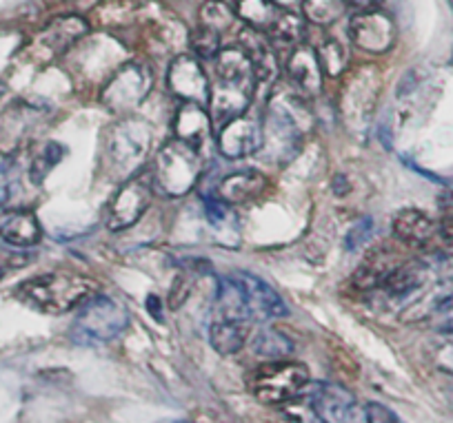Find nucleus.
I'll list each match as a JSON object with an SVG mask.
<instances>
[{"label":"nucleus","instance_id":"nucleus-42","mask_svg":"<svg viewBox=\"0 0 453 423\" xmlns=\"http://www.w3.org/2000/svg\"><path fill=\"white\" fill-rule=\"evenodd\" d=\"M382 0H347V5L358 7L360 11H369V10H378Z\"/></svg>","mask_w":453,"mask_h":423},{"label":"nucleus","instance_id":"nucleus-25","mask_svg":"<svg viewBox=\"0 0 453 423\" xmlns=\"http://www.w3.org/2000/svg\"><path fill=\"white\" fill-rule=\"evenodd\" d=\"M203 213L204 222L211 229L213 238L220 239L222 244H236L238 242V230H241V224H238L236 213L229 208V204L218 200H203Z\"/></svg>","mask_w":453,"mask_h":423},{"label":"nucleus","instance_id":"nucleus-5","mask_svg":"<svg viewBox=\"0 0 453 423\" xmlns=\"http://www.w3.org/2000/svg\"><path fill=\"white\" fill-rule=\"evenodd\" d=\"M151 129L147 122L125 117L104 131L103 151L111 176L129 180L145 164L151 151Z\"/></svg>","mask_w":453,"mask_h":423},{"label":"nucleus","instance_id":"nucleus-1","mask_svg":"<svg viewBox=\"0 0 453 423\" xmlns=\"http://www.w3.org/2000/svg\"><path fill=\"white\" fill-rule=\"evenodd\" d=\"M213 64V82L209 89V116L218 126L242 116L251 104L258 87L254 64L245 51L220 49Z\"/></svg>","mask_w":453,"mask_h":423},{"label":"nucleus","instance_id":"nucleus-30","mask_svg":"<svg viewBox=\"0 0 453 423\" xmlns=\"http://www.w3.org/2000/svg\"><path fill=\"white\" fill-rule=\"evenodd\" d=\"M236 10H232V7L226 5V3H222V0H207V3L200 7V25L213 29V32H218L220 36L225 32H229V29L236 25Z\"/></svg>","mask_w":453,"mask_h":423},{"label":"nucleus","instance_id":"nucleus-24","mask_svg":"<svg viewBox=\"0 0 453 423\" xmlns=\"http://www.w3.org/2000/svg\"><path fill=\"white\" fill-rule=\"evenodd\" d=\"M247 335H250L247 321L232 320V317H218L209 326V344L218 355L225 357L241 352L247 344Z\"/></svg>","mask_w":453,"mask_h":423},{"label":"nucleus","instance_id":"nucleus-23","mask_svg":"<svg viewBox=\"0 0 453 423\" xmlns=\"http://www.w3.org/2000/svg\"><path fill=\"white\" fill-rule=\"evenodd\" d=\"M426 277V268L420 261H407V264H395V268L382 279L378 291L389 299H407L422 289Z\"/></svg>","mask_w":453,"mask_h":423},{"label":"nucleus","instance_id":"nucleus-21","mask_svg":"<svg viewBox=\"0 0 453 423\" xmlns=\"http://www.w3.org/2000/svg\"><path fill=\"white\" fill-rule=\"evenodd\" d=\"M87 32H89V25L81 16H60L41 34V47L50 56H58L76 45Z\"/></svg>","mask_w":453,"mask_h":423},{"label":"nucleus","instance_id":"nucleus-4","mask_svg":"<svg viewBox=\"0 0 453 423\" xmlns=\"http://www.w3.org/2000/svg\"><path fill=\"white\" fill-rule=\"evenodd\" d=\"M96 293H98V286L94 279L78 273H67V270L38 275V277L23 282L16 291L20 302L41 313H50V315L73 311L76 306H82L87 299L94 298Z\"/></svg>","mask_w":453,"mask_h":423},{"label":"nucleus","instance_id":"nucleus-2","mask_svg":"<svg viewBox=\"0 0 453 423\" xmlns=\"http://www.w3.org/2000/svg\"><path fill=\"white\" fill-rule=\"evenodd\" d=\"M216 306L220 317L242 320L247 324L250 321L267 324L287 315V304L280 293H276L265 279L242 270L218 277Z\"/></svg>","mask_w":453,"mask_h":423},{"label":"nucleus","instance_id":"nucleus-26","mask_svg":"<svg viewBox=\"0 0 453 423\" xmlns=\"http://www.w3.org/2000/svg\"><path fill=\"white\" fill-rule=\"evenodd\" d=\"M398 261L385 251H378L373 253L372 257L360 264V268L354 273V286L356 289H363V291H376L378 286L382 284V279L395 268Z\"/></svg>","mask_w":453,"mask_h":423},{"label":"nucleus","instance_id":"nucleus-14","mask_svg":"<svg viewBox=\"0 0 453 423\" xmlns=\"http://www.w3.org/2000/svg\"><path fill=\"white\" fill-rule=\"evenodd\" d=\"M260 145H263V122L245 113L220 126L218 133V147L226 160H241L258 154Z\"/></svg>","mask_w":453,"mask_h":423},{"label":"nucleus","instance_id":"nucleus-15","mask_svg":"<svg viewBox=\"0 0 453 423\" xmlns=\"http://www.w3.org/2000/svg\"><path fill=\"white\" fill-rule=\"evenodd\" d=\"M378 80L376 69L363 67L349 78L345 91H342V113L347 120L365 122L373 113V107L378 102Z\"/></svg>","mask_w":453,"mask_h":423},{"label":"nucleus","instance_id":"nucleus-37","mask_svg":"<svg viewBox=\"0 0 453 423\" xmlns=\"http://www.w3.org/2000/svg\"><path fill=\"white\" fill-rule=\"evenodd\" d=\"M372 217H360L356 224H351V229L345 235V251H358L360 246L367 244V239L372 238Z\"/></svg>","mask_w":453,"mask_h":423},{"label":"nucleus","instance_id":"nucleus-11","mask_svg":"<svg viewBox=\"0 0 453 423\" xmlns=\"http://www.w3.org/2000/svg\"><path fill=\"white\" fill-rule=\"evenodd\" d=\"M151 195H154V185L145 178H129L120 186L116 198L111 200L107 215V226L111 230H125L136 224L142 213L150 208Z\"/></svg>","mask_w":453,"mask_h":423},{"label":"nucleus","instance_id":"nucleus-27","mask_svg":"<svg viewBox=\"0 0 453 423\" xmlns=\"http://www.w3.org/2000/svg\"><path fill=\"white\" fill-rule=\"evenodd\" d=\"M265 36L269 38L273 49H278V47H282V49H294V47L303 45L304 19H300L298 14H291V11H280Z\"/></svg>","mask_w":453,"mask_h":423},{"label":"nucleus","instance_id":"nucleus-19","mask_svg":"<svg viewBox=\"0 0 453 423\" xmlns=\"http://www.w3.org/2000/svg\"><path fill=\"white\" fill-rule=\"evenodd\" d=\"M211 116L203 104L182 102L173 116V135L200 151L211 135Z\"/></svg>","mask_w":453,"mask_h":423},{"label":"nucleus","instance_id":"nucleus-34","mask_svg":"<svg viewBox=\"0 0 453 423\" xmlns=\"http://www.w3.org/2000/svg\"><path fill=\"white\" fill-rule=\"evenodd\" d=\"M138 7L134 0H104L98 7L100 23L109 25V27H119V25L132 23L136 16Z\"/></svg>","mask_w":453,"mask_h":423},{"label":"nucleus","instance_id":"nucleus-9","mask_svg":"<svg viewBox=\"0 0 453 423\" xmlns=\"http://www.w3.org/2000/svg\"><path fill=\"white\" fill-rule=\"evenodd\" d=\"M307 392V408L313 423H367L365 405L338 383H316Z\"/></svg>","mask_w":453,"mask_h":423},{"label":"nucleus","instance_id":"nucleus-36","mask_svg":"<svg viewBox=\"0 0 453 423\" xmlns=\"http://www.w3.org/2000/svg\"><path fill=\"white\" fill-rule=\"evenodd\" d=\"M189 45L198 58H216L218 51H220V34L198 23V27L191 32Z\"/></svg>","mask_w":453,"mask_h":423},{"label":"nucleus","instance_id":"nucleus-3","mask_svg":"<svg viewBox=\"0 0 453 423\" xmlns=\"http://www.w3.org/2000/svg\"><path fill=\"white\" fill-rule=\"evenodd\" d=\"M311 113L296 94H276L263 117V145L258 155L269 164H287L300 154Z\"/></svg>","mask_w":453,"mask_h":423},{"label":"nucleus","instance_id":"nucleus-8","mask_svg":"<svg viewBox=\"0 0 453 423\" xmlns=\"http://www.w3.org/2000/svg\"><path fill=\"white\" fill-rule=\"evenodd\" d=\"M309 386V373L303 364L278 359L267 361L254 370L250 388L258 401L267 405H282L298 399Z\"/></svg>","mask_w":453,"mask_h":423},{"label":"nucleus","instance_id":"nucleus-22","mask_svg":"<svg viewBox=\"0 0 453 423\" xmlns=\"http://www.w3.org/2000/svg\"><path fill=\"white\" fill-rule=\"evenodd\" d=\"M0 238L16 248L36 246L42 238L41 222L32 211H10L0 220Z\"/></svg>","mask_w":453,"mask_h":423},{"label":"nucleus","instance_id":"nucleus-31","mask_svg":"<svg viewBox=\"0 0 453 423\" xmlns=\"http://www.w3.org/2000/svg\"><path fill=\"white\" fill-rule=\"evenodd\" d=\"M63 155H65L63 145H58V142H54V140H51V142H45L42 149L32 158V164H29V180H32L34 185H42L45 178L54 171L56 164L63 160Z\"/></svg>","mask_w":453,"mask_h":423},{"label":"nucleus","instance_id":"nucleus-33","mask_svg":"<svg viewBox=\"0 0 453 423\" xmlns=\"http://www.w3.org/2000/svg\"><path fill=\"white\" fill-rule=\"evenodd\" d=\"M318 60H320L322 73H329V76H340L345 72L347 63H349V54H347L345 45L335 38H325L318 47Z\"/></svg>","mask_w":453,"mask_h":423},{"label":"nucleus","instance_id":"nucleus-35","mask_svg":"<svg viewBox=\"0 0 453 423\" xmlns=\"http://www.w3.org/2000/svg\"><path fill=\"white\" fill-rule=\"evenodd\" d=\"M20 191V164L16 160L0 162V208L10 207Z\"/></svg>","mask_w":453,"mask_h":423},{"label":"nucleus","instance_id":"nucleus-12","mask_svg":"<svg viewBox=\"0 0 453 423\" xmlns=\"http://www.w3.org/2000/svg\"><path fill=\"white\" fill-rule=\"evenodd\" d=\"M169 89L173 95L182 100V102H196L207 107L209 104V82L207 72H204L203 63L198 56L194 54H178L169 64Z\"/></svg>","mask_w":453,"mask_h":423},{"label":"nucleus","instance_id":"nucleus-16","mask_svg":"<svg viewBox=\"0 0 453 423\" xmlns=\"http://www.w3.org/2000/svg\"><path fill=\"white\" fill-rule=\"evenodd\" d=\"M287 76L294 89L303 95H313L322 87V67L318 60V51L309 45H298L291 49L287 60Z\"/></svg>","mask_w":453,"mask_h":423},{"label":"nucleus","instance_id":"nucleus-44","mask_svg":"<svg viewBox=\"0 0 453 423\" xmlns=\"http://www.w3.org/2000/svg\"><path fill=\"white\" fill-rule=\"evenodd\" d=\"M178 423H189V421H178Z\"/></svg>","mask_w":453,"mask_h":423},{"label":"nucleus","instance_id":"nucleus-17","mask_svg":"<svg viewBox=\"0 0 453 423\" xmlns=\"http://www.w3.org/2000/svg\"><path fill=\"white\" fill-rule=\"evenodd\" d=\"M238 42L247 58L254 64L256 78L260 82H272L278 76V56L269 38L254 27H245L238 32Z\"/></svg>","mask_w":453,"mask_h":423},{"label":"nucleus","instance_id":"nucleus-13","mask_svg":"<svg viewBox=\"0 0 453 423\" xmlns=\"http://www.w3.org/2000/svg\"><path fill=\"white\" fill-rule=\"evenodd\" d=\"M349 38L367 54H387L395 42V23L378 10L360 11L349 23Z\"/></svg>","mask_w":453,"mask_h":423},{"label":"nucleus","instance_id":"nucleus-41","mask_svg":"<svg viewBox=\"0 0 453 423\" xmlns=\"http://www.w3.org/2000/svg\"><path fill=\"white\" fill-rule=\"evenodd\" d=\"M438 366L442 370H447L449 374H453V342H449L447 346L438 352Z\"/></svg>","mask_w":453,"mask_h":423},{"label":"nucleus","instance_id":"nucleus-29","mask_svg":"<svg viewBox=\"0 0 453 423\" xmlns=\"http://www.w3.org/2000/svg\"><path fill=\"white\" fill-rule=\"evenodd\" d=\"M251 351L258 357H265V359L278 361L285 359L287 355L294 352V344H291V339L287 337V335H282L280 330L265 326V329H260L258 333L254 335V339H251Z\"/></svg>","mask_w":453,"mask_h":423},{"label":"nucleus","instance_id":"nucleus-38","mask_svg":"<svg viewBox=\"0 0 453 423\" xmlns=\"http://www.w3.org/2000/svg\"><path fill=\"white\" fill-rule=\"evenodd\" d=\"M434 321H435V329L453 337V293L449 295V298H444L442 302L435 306Z\"/></svg>","mask_w":453,"mask_h":423},{"label":"nucleus","instance_id":"nucleus-7","mask_svg":"<svg viewBox=\"0 0 453 423\" xmlns=\"http://www.w3.org/2000/svg\"><path fill=\"white\" fill-rule=\"evenodd\" d=\"M127 324L129 313L123 304L107 295H94L82 304L69 335L81 346H103L120 337Z\"/></svg>","mask_w":453,"mask_h":423},{"label":"nucleus","instance_id":"nucleus-40","mask_svg":"<svg viewBox=\"0 0 453 423\" xmlns=\"http://www.w3.org/2000/svg\"><path fill=\"white\" fill-rule=\"evenodd\" d=\"M438 235H440V239L444 242V246L453 248V215L444 217V220L440 222Z\"/></svg>","mask_w":453,"mask_h":423},{"label":"nucleus","instance_id":"nucleus-39","mask_svg":"<svg viewBox=\"0 0 453 423\" xmlns=\"http://www.w3.org/2000/svg\"><path fill=\"white\" fill-rule=\"evenodd\" d=\"M365 419H367V423H404L394 410H389L382 404H376V401L365 405Z\"/></svg>","mask_w":453,"mask_h":423},{"label":"nucleus","instance_id":"nucleus-28","mask_svg":"<svg viewBox=\"0 0 453 423\" xmlns=\"http://www.w3.org/2000/svg\"><path fill=\"white\" fill-rule=\"evenodd\" d=\"M280 10L273 5L272 0H236V16L247 25L258 32L267 34L273 20L278 19Z\"/></svg>","mask_w":453,"mask_h":423},{"label":"nucleus","instance_id":"nucleus-10","mask_svg":"<svg viewBox=\"0 0 453 423\" xmlns=\"http://www.w3.org/2000/svg\"><path fill=\"white\" fill-rule=\"evenodd\" d=\"M151 87V73L145 64L141 63H125L120 64L119 72H113L107 85L103 87V100L104 107L109 111L125 113L136 109L142 100L147 98Z\"/></svg>","mask_w":453,"mask_h":423},{"label":"nucleus","instance_id":"nucleus-18","mask_svg":"<svg viewBox=\"0 0 453 423\" xmlns=\"http://www.w3.org/2000/svg\"><path fill=\"white\" fill-rule=\"evenodd\" d=\"M391 230H394V238L409 248L429 246L431 239L438 235V226L434 224V220L418 208H403L395 213Z\"/></svg>","mask_w":453,"mask_h":423},{"label":"nucleus","instance_id":"nucleus-43","mask_svg":"<svg viewBox=\"0 0 453 423\" xmlns=\"http://www.w3.org/2000/svg\"><path fill=\"white\" fill-rule=\"evenodd\" d=\"M272 3L276 7H285V10H289V7H296L298 3H303V0H272Z\"/></svg>","mask_w":453,"mask_h":423},{"label":"nucleus","instance_id":"nucleus-6","mask_svg":"<svg viewBox=\"0 0 453 423\" xmlns=\"http://www.w3.org/2000/svg\"><path fill=\"white\" fill-rule=\"evenodd\" d=\"M200 173H203L200 151L173 138L156 154L151 185L167 198H182L198 185Z\"/></svg>","mask_w":453,"mask_h":423},{"label":"nucleus","instance_id":"nucleus-20","mask_svg":"<svg viewBox=\"0 0 453 423\" xmlns=\"http://www.w3.org/2000/svg\"><path fill=\"white\" fill-rule=\"evenodd\" d=\"M267 186V178L254 169L236 171L232 176H225L218 185V198L225 204H245L260 198Z\"/></svg>","mask_w":453,"mask_h":423},{"label":"nucleus","instance_id":"nucleus-32","mask_svg":"<svg viewBox=\"0 0 453 423\" xmlns=\"http://www.w3.org/2000/svg\"><path fill=\"white\" fill-rule=\"evenodd\" d=\"M304 19L316 25H331L347 11V0H303Z\"/></svg>","mask_w":453,"mask_h":423}]
</instances>
